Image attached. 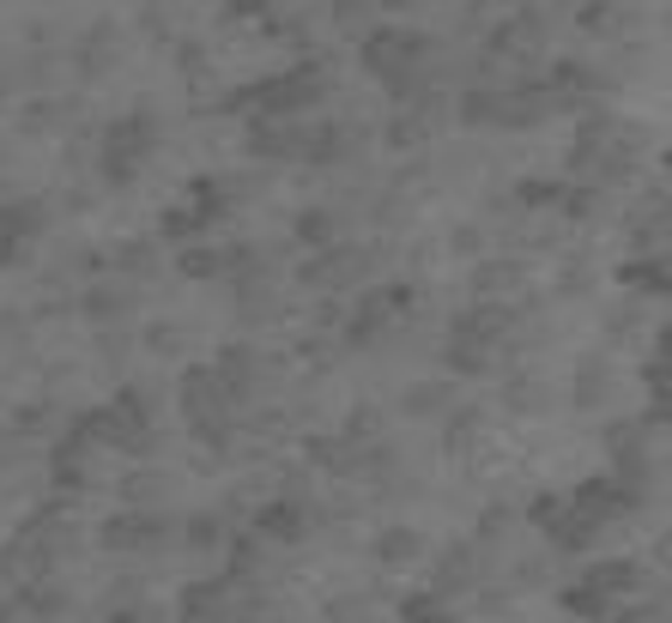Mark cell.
<instances>
[{"instance_id":"obj_1","label":"cell","mask_w":672,"mask_h":623,"mask_svg":"<svg viewBox=\"0 0 672 623\" xmlns=\"http://www.w3.org/2000/svg\"><path fill=\"white\" fill-rule=\"evenodd\" d=\"M358 55H364V68L376 73L394 97H412L418 80H424L418 61L431 55V43H424L418 31H406V24H382V31H370L364 43H358Z\"/></svg>"},{"instance_id":"obj_2","label":"cell","mask_w":672,"mask_h":623,"mask_svg":"<svg viewBox=\"0 0 672 623\" xmlns=\"http://www.w3.org/2000/svg\"><path fill=\"white\" fill-rule=\"evenodd\" d=\"M152 146H158V122H152V115H122V122L110 127V139H103V181H110V188H127V181H134V164L146 158Z\"/></svg>"},{"instance_id":"obj_3","label":"cell","mask_w":672,"mask_h":623,"mask_svg":"<svg viewBox=\"0 0 672 623\" xmlns=\"http://www.w3.org/2000/svg\"><path fill=\"white\" fill-rule=\"evenodd\" d=\"M527 521H534L551 544H564V551H588V544L600 539V533H593V527L570 509V497H564V490H539L534 509H527Z\"/></svg>"},{"instance_id":"obj_4","label":"cell","mask_w":672,"mask_h":623,"mask_svg":"<svg viewBox=\"0 0 672 623\" xmlns=\"http://www.w3.org/2000/svg\"><path fill=\"white\" fill-rule=\"evenodd\" d=\"M267 363H273V357H261L255 345H225V352H218V363H213V375H218V387H225L230 399H249L255 387L273 375Z\"/></svg>"},{"instance_id":"obj_5","label":"cell","mask_w":672,"mask_h":623,"mask_svg":"<svg viewBox=\"0 0 672 623\" xmlns=\"http://www.w3.org/2000/svg\"><path fill=\"white\" fill-rule=\"evenodd\" d=\"M303 146H309V127L303 122H255L249 127V152L261 164H291V158H303Z\"/></svg>"},{"instance_id":"obj_6","label":"cell","mask_w":672,"mask_h":623,"mask_svg":"<svg viewBox=\"0 0 672 623\" xmlns=\"http://www.w3.org/2000/svg\"><path fill=\"white\" fill-rule=\"evenodd\" d=\"M110 551H122V557H134V551H146V544H158L164 539V521L158 515H139V509H122L115 521H103V533H97Z\"/></svg>"},{"instance_id":"obj_7","label":"cell","mask_w":672,"mask_h":623,"mask_svg":"<svg viewBox=\"0 0 672 623\" xmlns=\"http://www.w3.org/2000/svg\"><path fill=\"white\" fill-rule=\"evenodd\" d=\"M309 527H316V509H309V502H267V509L255 515V533L279 539V544H303Z\"/></svg>"},{"instance_id":"obj_8","label":"cell","mask_w":672,"mask_h":623,"mask_svg":"<svg viewBox=\"0 0 672 623\" xmlns=\"http://www.w3.org/2000/svg\"><path fill=\"white\" fill-rule=\"evenodd\" d=\"M43 230V206L19 200V206H0V267H12L24 255V242Z\"/></svg>"},{"instance_id":"obj_9","label":"cell","mask_w":672,"mask_h":623,"mask_svg":"<svg viewBox=\"0 0 672 623\" xmlns=\"http://www.w3.org/2000/svg\"><path fill=\"white\" fill-rule=\"evenodd\" d=\"M479 575H485L479 551H473V544H448V551L436 557V588L431 593H467V588H479Z\"/></svg>"},{"instance_id":"obj_10","label":"cell","mask_w":672,"mask_h":623,"mask_svg":"<svg viewBox=\"0 0 672 623\" xmlns=\"http://www.w3.org/2000/svg\"><path fill=\"white\" fill-rule=\"evenodd\" d=\"M352 279H364V255H352V249H328V255H316V261L303 267V284H321V291L352 284Z\"/></svg>"},{"instance_id":"obj_11","label":"cell","mask_w":672,"mask_h":623,"mask_svg":"<svg viewBox=\"0 0 672 623\" xmlns=\"http://www.w3.org/2000/svg\"><path fill=\"white\" fill-rule=\"evenodd\" d=\"M539 43H546V24H539L534 12H521V19H509L503 31H490V49H497V55H509V61L539 55Z\"/></svg>"},{"instance_id":"obj_12","label":"cell","mask_w":672,"mask_h":623,"mask_svg":"<svg viewBox=\"0 0 672 623\" xmlns=\"http://www.w3.org/2000/svg\"><path fill=\"white\" fill-rule=\"evenodd\" d=\"M581 581H588L593 593H606V600H612V593H637V588H642V563H637V557H612V563H588V569H581Z\"/></svg>"},{"instance_id":"obj_13","label":"cell","mask_w":672,"mask_h":623,"mask_svg":"<svg viewBox=\"0 0 672 623\" xmlns=\"http://www.w3.org/2000/svg\"><path fill=\"white\" fill-rule=\"evenodd\" d=\"M370 557H376L382 569H406L424 557V539L412 533V527H382V533L370 539Z\"/></svg>"},{"instance_id":"obj_14","label":"cell","mask_w":672,"mask_h":623,"mask_svg":"<svg viewBox=\"0 0 672 623\" xmlns=\"http://www.w3.org/2000/svg\"><path fill=\"white\" fill-rule=\"evenodd\" d=\"M400 412L406 418H436V412H455V387L448 382H412L400 394Z\"/></svg>"},{"instance_id":"obj_15","label":"cell","mask_w":672,"mask_h":623,"mask_svg":"<svg viewBox=\"0 0 672 623\" xmlns=\"http://www.w3.org/2000/svg\"><path fill=\"white\" fill-rule=\"evenodd\" d=\"M642 387L654 394V406L642 424H666V333H654V352L642 357Z\"/></svg>"},{"instance_id":"obj_16","label":"cell","mask_w":672,"mask_h":623,"mask_svg":"<svg viewBox=\"0 0 672 623\" xmlns=\"http://www.w3.org/2000/svg\"><path fill=\"white\" fill-rule=\"evenodd\" d=\"M461 122L467 127H503V85L461 91Z\"/></svg>"},{"instance_id":"obj_17","label":"cell","mask_w":672,"mask_h":623,"mask_svg":"<svg viewBox=\"0 0 672 623\" xmlns=\"http://www.w3.org/2000/svg\"><path fill=\"white\" fill-rule=\"evenodd\" d=\"M570 399L581 412H593V406H606V399H612V370H606L600 357H588L576 370V387H570Z\"/></svg>"},{"instance_id":"obj_18","label":"cell","mask_w":672,"mask_h":623,"mask_svg":"<svg viewBox=\"0 0 672 623\" xmlns=\"http://www.w3.org/2000/svg\"><path fill=\"white\" fill-rule=\"evenodd\" d=\"M521 284H527V267L521 261H479V267H473V291H479V297H509V291H521Z\"/></svg>"},{"instance_id":"obj_19","label":"cell","mask_w":672,"mask_h":623,"mask_svg":"<svg viewBox=\"0 0 672 623\" xmlns=\"http://www.w3.org/2000/svg\"><path fill=\"white\" fill-rule=\"evenodd\" d=\"M618 279H624L630 291H649V297H661V291H666V261H661V255H630V261L618 267Z\"/></svg>"},{"instance_id":"obj_20","label":"cell","mask_w":672,"mask_h":623,"mask_svg":"<svg viewBox=\"0 0 672 623\" xmlns=\"http://www.w3.org/2000/svg\"><path fill=\"white\" fill-rule=\"evenodd\" d=\"M115 61V24H97V31H85V43H80V68H85V80H103V68Z\"/></svg>"},{"instance_id":"obj_21","label":"cell","mask_w":672,"mask_h":623,"mask_svg":"<svg viewBox=\"0 0 672 623\" xmlns=\"http://www.w3.org/2000/svg\"><path fill=\"white\" fill-rule=\"evenodd\" d=\"M176 267H183V279H225L230 272V249H188L176 255Z\"/></svg>"},{"instance_id":"obj_22","label":"cell","mask_w":672,"mask_h":623,"mask_svg":"<svg viewBox=\"0 0 672 623\" xmlns=\"http://www.w3.org/2000/svg\"><path fill=\"white\" fill-rule=\"evenodd\" d=\"M291 230H297V242H316V249H328V242L340 237V218H333L328 206H303Z\"/></svg>"},{"instance_id":"obj_23","label":"cell","mask_w":672,"mask_h":623,"mask_svg":"<svg viewBox=\"0 0 672 623\" xmlns=\"http://www.w3.org/2000/svg\"><path fill=\"white\" fill-rule=\"evenodd\" d=\"M387 328V309H382V297H364V303H358V315L345 321V340L352 345H376V333Z\"/></svg>"},{"instance_id":"obj_24","label":"cell","mask_w":672,"mask_h":623,"mask_svg":"<svg viewBox=\"0 0 672 623\" xmlns=\"http://www.w3.org/2000/svg\"><path fill=\"white\" fill-rule=\"evenodd\" d=\"M581 31L588 37H618L624 31V7H618V0H581Z\"/></svg>"},{"instance_id":"obj_25","label":"cell","mask_w":672,"mask_h":623,"mask_svg":"<svg viewBox=\"0 0 672 623\" xmlns=\"http://www.w3.org/2000/svg\"><path fill=\"white\" fill-rule=\"evenodd\" d=\"M564 612L581 617V623H606V617H612V600H606V593H593L588 581H576V588L564 593Z\"/></svg>"},{"instance_id":"obj_26","label":"cell","mask_w":672,"mask_h":623,"mask_svg":"<svg viewBox=\"0 0 672 623\" xmlns=\"http://www.w3.org/2000/svg\"><path fill=\"white\" fill-rule=\"evenodd\" d=\"M303 454L321 466V473H352V466H358V454L345 448V443H333V436H309Z\"/></svg>"},{"instance_id":"obj_27","label":"cell","mask_w":672,"mask_h":623,"mask_svg":"<svg viewBox=\"0 0 672 623\" xmlns=\"http://www.w3.org/2000/svg\"><path fill=\"white\" fill-rule=\"evenodd\" d=\"M503 406L509 412H539L546 406V387H539V375H509V382H503Z\"/></svg>"},{"instance_id":"obj_28","label":"cell","mask_w":672,"mask_h":623,"mask_svg":"<svg viewBox=\"0 0 672 623\" xmlns=\"http://www.w3.org/2000/svg\"><path fill=\"white\" fill-rule=\"evenodd\" d=\"M122 502L146 515V502H164V478L158 473H127L122 478Z\"/></svg>"},{"instance_id":"obj_29","label":"cell","mask_w":672,"mask_h":623,"mask_svg":"<svg viewBox=\"0 0 672 623\" xmlns=\"http://www.w3.org/2000/svg\"><path fill=\"white\" fill-rule=\"evenodd\" d=\"M127 303H134V297L115 291V284H97V291H85V315H92V321H122Z\"/></svg>"},{"instance_id":"obj_30","label":"cell","mask_w":672,"mask_h":623,"mask_svg":"<svg viewBox=\"0 0 672 623\" xmlns=\"http://www.w3.org/2000/svg\"><path fill=\"white\" fill-rule=\"evenodd\" d=\"M158 230H164L170 242H188V237H200V230H206V212H200V206H170Z\"/></svg>"},{"instance_id":"obj_31","label":"cell","mask_w":672,"mask_h":623,"mask_svg":"<svg viewBox=\"0 0 672 623\" xmlns=\"http://www.w3.org/2000/svg\"><path fill=\"white\" fill-rule=\"evenodd\" d=\"M485 357H490V352H479V345H467V340H455V333H448L443 363H448L455 375H479V370H485Z\"/></svg>"},{"instance_id":"obj_32","label":"cell","mask_w":672,"mask_h":623,"mask_svg":"<svg viewBox=\"0 0 672 623\" xmlns=\"http://www.w3.org/2000/svg\"><path fill=\"white\" fill-rule=\"evenodd\" d=\"M115 267H122L127 279H146V272L158 267V249H152V242H122V249H115Z\"/></svg>"},{"instance_id":"obj_33","label":"cell","mask_w":672,"mask_h":623,"mask_svg":"<svg viewBox=\"0 0 672 623\" xmlns=\"http://www.w3.org/2000/svg\"><path fill=\"white\" fill-rule=\"evenodd\" d=\"M443 443H448V448H455V454H467L473 443H479V412H473V406H461V412H455V418H448V430H443Z\"/></svg>"},{"instance_id":"obj_34","label":"cell","mask_w":672,"mask_h":623,"mask_svg":"<svg viewBox=\"0 0 672 623\" xmlns=\"http://www.w3.org/2000/svg\"><path fill=\"white\" fill-rule=\"evenodd\" d=\"M188 544L218 551V544H225V521H218V515H194V521H188Z\"/></svg>"},{"instance_id":"obj_35","label":"cell","mask_w":672,"mask_h":623,"mask_svg":"<svg viewBox=\"0 0 672 623\" xmlns=\"http://www.w3.org/2000/svg\"><path fill=\"white\" fill-rule=\"evenodd\" d=\"M509 527H515V515L503 509V502H490V509L479 515V539L485 544H497V539H509Z\"/></svg>"},{"instance_id":"obj_36","label":"cell","mask_w":672,"mask_h":623,"mask_svg":"<svg viewBox=\"0 0 672 623\" xmlns=\"http://www.w3.org/2000/svg\"><path fill=\"white\" fill-rule=\"evenodd\" d=\"M606 340H637V303H618L612 315H606Z\"/></svg>"},{"instance_id":"obj_37","label":"cell","mask_w":672,"mask_h":623,"mask_svg":"<svg viewBox=\"0 0 672 623\" xmlns=\"http://www.w3.org/2000/svg\"><path fill=\"white\" fill-rule=\"evenodd\" d=\"M515 200H527V206H558L564 200V188H558V181H521V188H515Z\"/></svg>"},{"instance_id":"obj_38","label":"cell","mask_w":672,"mask_h":623,"mask_svg":"<svg viewBox=\"0 0 672 623\" xmlns=\"http://www.w3.org/2000/svg\"><path fill=\"white\" fill-rule=\"evenodd\" d=\"M424 134H431V122H418V115H400V122L387 127V146H418Z\"/></svg>"},{"instance_id":"obj_39","label":"cell","mask_w":672,"mask_h":623,"mask_svg":"<svg viewBox=\"0 0 672 623\" xmlns=\"http://www.w3.org/2000/svg\"><path fill=\"white\" fill-rule=\"evenodd\" d=\"M24 600H31V612H43V617H55L61 605H68V593L61 588H24Z\"/></svg>"},{"instance_id":"obj_40","label":"cell","mask_w":672,"mask_h":623,"mask_svg":"<svg viewBox=\"0 0 672 623\" xmlns=\"http://www.w3.org/2000/svg\"><path fill=\"white\" fill-rule=\"evenodd\" d=\"M358 436H376V406H352V418H345V443H358Z\"/></svg>"},{"instance_id":"obj_41","label":"cell","mask_w":672,"mask_h":623,"mask_svg":"<svg viewBox=\"0 0 672 623\" xmlns=\"http://www.w3.org/2000/svg\"><path fill=\"white\" fill-rule=\"evenodd\" d=\"M146 345H152V352H183L188 333H183V328H152V333H146Z\"/></svg>"},{"instance_id":"obj_42","label":"cell","mask_w":672,"mask_h":623,"mask_svg":"<svg viewBox=\"0 0 672 623\" xmlns=\"http://www.w3.org/2000/svg\"><path fill=\"white\" fill-rule=\"evenodd\" d=\"M448 242H455L461 255H479V249H485V230H479V225H461V230H455V237H448Z\"/></svg>"},{"instance_id":"obj_43","label":"cell","mask_w":672,"mask_h":623,"mask_svg":"<svg viewBox=\"0 0 672 623\" xmlns=\"http://www.w3.org/2000/svg\"><path fill=\"white\" fill-rule=\"evenodd\" d=\"M588 284H593V279H588V272H581V261H576V267H570V272H564V279H558V291H564V297H581V291H588Z\"/></svg>"},{"instance_id":"obj_44","label":"cell","mask_w":672,"mask_h":623,"mask_svg":"<svg viewBox=\"0 0 672 623\" xmlns=\"http://www.w3.org/2000/svg\"><path fill=\"white\" fill-rule=\"evenodd\" d=\"M333 12H340V19H345V24H352V31H358V19H364V12H370V0H333Z\"/></svg>"},{"instance_id":"obj_45","label":"cell","mask_w":672,"mask_h":623,"mask_svg":"<svg viewBox=\"0 0 672 623\" xmlns=\"http://www.w3.org/2000/svg\"><path fill=\"white\" fill-rule=\"evenodd\" d=\"M12 424H24V430H43V424H49V406H24V418H12Z\"/></svg>"},{"instance_id":"obj_46","label":"cell","mask_w":672,"mask_h":623,"mask_svg":"<svg viewBox=\"0 0 672 623\" xmlns=\"http://www.w3.org/2000/svg\"><path fill=\"white\" fill-rule=\"evenodd\" d=\"M515 581H521V588H539V581H546V569H539V563H521V569H515Z\"/></svg>"},{"instance_id":"obj_47","label":"cell","mask_w":672,"mask_h":623,"mask_svg":"<svg viewBox=\"0 0 672 623\" xmlns=\"http://www.w3.org/2000/svg\"><path fill=\"white\" fill-rule=\"evenodd\" d=\"M110 623H139V612H110Z\"/></svg>"},{"instance_id":"obj_48","label":"cell","mask_w":672,"mask_h":623,"mask_svg":"<svg viewBox=\"0 0 672 623\" xmlns=\"http://www.w3.org/2000/svg\"><path fill=\"white\" fill-rule=\"evenodd\" d=\"M0 623H12V612H7V605H0Z\"/></svg>"}]
</instances>
